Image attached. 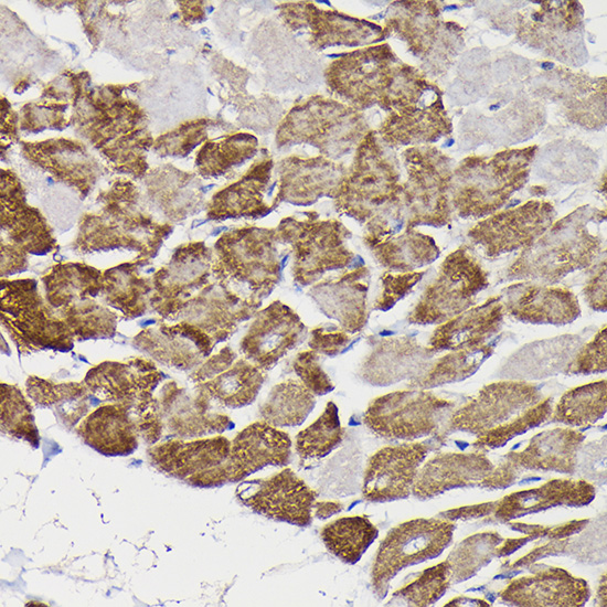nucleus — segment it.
Wrapping results in <instances>:
<instances>
[{
	"label": "nucleus",
	"instance_id": "f257e3e1",
	"mask_svg": "<svg viewBox=\"0 0 607 607\" xmlns=\"http://www.w3.org/2000/svg\"><path fill=\"white\" fill-rule=\"evenodd\" d=\"M45 300L74 339H108L116 332L117 315L102 298L103 271L79 263L54 266L42 277Z\"/></svg>",
	"mask_w": 607,
	"mask_h": 607
},
{
	"label": "nucleus",
	"instance_id": "f03ea898",
	"mask_svg": "<svg viewBox=\"0 0 607 607\" xmlns=\"http://www.w3.org/2000/svg\"><path fill=\"white\" fill-rule=\"evenodd\" d=\"M276 228L245 226L226 232L214 244L213 276L267 297L281 280Z\"/></svg>",
	"mask_w": 607,
	"mask_h": 607
},
{
	"label": "nucleus",
	"instance_id": "7ed1b4c3",
	"mask_svg": "<svg viewBox=\"0 0 607 607\" xmlns=\"http://www.w3.org/2000/svg\"><path fill=\"white\" fill-rule=\"evenodd\" d=\"M284 217L276 228L279 244L291 253V276L299 286H311L329 271L347 268L355 254L349 248L351 232L338 220Z\"/></svg>",
	"mask_w": 607,
	"mask_h": 607
},
{
	"label": "nucleus",
	"instance_id": "20e7f679",
	"mask_svg": "<svg viewBox=\"0 0 607 607\" xmlns=\"http://www.w3.org/2000/svg\"><path fill=\"white\" fill-rule=\"evenodd\" d=\"M1 322L23 352L73 347L71 330L42 297L34 279L1 280Z\"/></svg>",
	"mask_w": 607,
	"mask_h": 607
},
{
	"label": "nucleus",
	"instance_id": "39448f33",
	"mask_svg": "<svg viewBox=\"0 0 607 607\" xmlns=\"http://www.w3.org/2000/svg\"><path fill=\"white\" fill-rule=\"evenodd\" d=\"M455 403L420 388L395 391L371 401L363 422L386 439L413 441L426 436L440 439Z\"/></svg>",
	"mask_w": 607,
	"mask_h": 607
},
{
	"label": "nucleus",
	"instance_id": "423d86ee",
	"mask_svg": "<svg viewBox=\"0 0 607 607\" xmlns=\"http://www.w3.org/2000/svg\"><path fill=\"white\" fill-rule=\"evenodd\" d=\"M359 114L339 100L313 96L294 106L280 123L278 146L309 143L326 158L349 151L360 131Z\"/></svg>",
	"mask_w": 607,
	"mask_h": 607
},
{
	"label": "nucleus",
	"instance_id": "0eeeda50",
	"mask_svg": "<svg viewBox=\"0 0 607 607\" xmlns=\"http://www.w3.org/2000/svg\"><path fill=\"white\" fill-rule=\"evenodd\" d=\"M565 227L566 219L529 245L509 267L507 278L555 284L593 265L599 254V241L574 221L569 233H565Z\"/></svg>",
	"mask_w": 607,
	"mask_h": 607
},
{
	"label": "nucleus",
	"instance_id": "6e6552de",
	"mask_svg": "<svg viewBox=\"0 0 607 607\" xmlns=\"http://www.w3.org/2000/svg\"><path fill=\"white\" fill-rule=\"evenodd\" d=\"M489 274L467 247L450 253L425 288L407 320L414 324H440L470 308L489 286Z\"/></svg>",
	"mask_w": 607,
	"mask_h": 607
},
{
	"label": "nucleus",
	"instance_id": "1a4fd4ad",
	"mask_svg": "<svg viewBox=\"0 0 607 607\" xmlns=\"http://www.w3.org/2000/svg\"><path fill=\"white\" fill-rule=\"evenodd\" d=\"M454 531V522L445 518H416L391 529L379 545L372 567L377 597H385L391 581L401 571L437 557L450 544Z\"/></svg>",
	"mask_w": 607,
	"mask_h": 607
},
{
	"label": "nucleus",
	"instance_id": "9d476101",
	"mask_svg": "<svg viewBox=\"0 0 607 607\" xmlns=\"http://www.w3.org/2000/svg\"><path fill=\"white\" fill-rule=\"evenodd\" d=\"M542 400L541 391L532 383L493 382L452 411L445 432H465L478 436L511 420Z\"/></svg>",
	"mask_w": 607,
	"mask_h": 607
},
{
	"label": "nucleus",
	"instance_id": "9b49d317",
	"mask_svg": "<svg viewBox=\"0 0 607 607\" xmlns=\"http://www.w3.org/2000/svg\"><path fill=\"white\" fill-rule=\"evenodd\" d=\"M213 252L203 242L178 247L170 262L152 277L150 307L174 320L182 306L213 277Z\"/></svg>",
	"mask_w": 607,
	"mask_h": 607
},
{
	"label": "nucleus",
	"instance_id": "f8f14e48",
	"mask_svg": "<svg viewBox=\"0 0 607 607\" xmlns=\"http://www.w3.org/2000/svg\"><path fill=\"white\" fill-rule=\"evenodd\" d=\"M236 496L254 512L274 521L308 526L312 520L316 492L291 469L241 483Z\"/></svg>",
	"mask_w": 607,
	"mask_h": 607
},
{
	"label": "nucleus",
	"instance_id": "ddd939ff",
	"mask_svg": "<svg viewBox=\"0 0 607 607\" xmlns=\"http://www.w3.org/2000/svg\"><path fill=\"white\" fill-rule=\"evenodd\" d=\"M260 302V299L235 291L231 284L213 276V280L182 306L174 320L196 326L216 343L227 340L244 321L253 318Z\"/></svg>",
	"mask_w": 607,
	"mask_h": 607
},
{
	"label": "nucleus",
	"instance_id": "4468645a",
	"mask_svg": "<svg viewBox=\"0 0 607 607\" xmlns=\"http://www.w3.org/2000/svg\"><path fill=\"white\" fill-rule=\"evenodd\" d=\"M299 315L280 300L257 310L239 350L245 359L263 371L274 368L285 355L308 338Z\"/></svg>",
	"mask_w": 607,
	"mask_h": 607
},
{
	"label": "nucleus",
	"instance_id": "2eb2a0df",
	"mask_svg": "<svg viewBox=\"0 0 607 607\" xmlns=\"http://www.w3.org/2000/svg\"><path fill=\"white\" fill-rule=\"evenodd\" d=\"M436 441H409L379 449L368 461L362 494L371 502H388L412 494L416 475Z\"/></svg>",
	"mask_w": 607,
	"mask_h": 607
},
{
	"label": "nucleus",
	"instance_id": "dca6fc26",
	"mask_svg": "<svg viewBox=\"0 0 607 607\" xmlns=\"http://www.w3.org/2000/svg\"><path fill=\"white\" fill-rule=\"evenodd\" d=\"M552 217L551 203L530 201L479 223L469 236L487 256L494 257L531 245Z\"/></svg>",
	"mask_w": 607,
	"mask_h": 607
},
{
	"label": "nucleus",
	"instance_id": "f3484780",
	"mask_svg": "<svg viewBox=\"0 0 607 607\" xmlns=\"http://www.w3.org/2000/svg\"><path fill=\"white\" fill-rule=\"evenodd\" d=\"M347 170L341 163L318 156H290L278 163L277 192L273 207L281 202L310 205L323 196L332 198Z\"/></svg>",
	"mask_w": 607,
	"mask_h": 607
},
{
	"label": "nucleus",
	"instance_id": "a211bd4d",
	"mask_svg": "<svg viewBox=\"0 0 607 607\" xmlns=\"http://www.w3.org/2000/svg\"><path fill=\"white\" fill-rule=\"evenodd\" d=\"M369 268L359 266L340 276L320 279L311 285L308 296L326 317L352 334L362 331L369 319Z\"/></svg>",
	"mask_w": 607,
	"mask_h": 607
},
{
	"label": "nucleus",
	"instance_id": "6ab92c4d",
	"mask_svg": "<svg viewBox=\"0 0 607 607\" xmlns=\"http://www.w3.org/2000/svg\"><path fill=\"white\" fill-rule=\"evenodd\" d=\"M134 344L168 366L191 370L203 363L215 342L196 326L178 321L145 328L134 338Z\"/></svg>",
	"mask_w": 607,
	"mask_h": 607
},
{
	"label": "nucleus",
	"instance_id": "aec40b11",
	"mask_svg": "<svg viewBox=\"0 0 607 607\" xmlns=\"http://www.w3.org/2000/svg\"><path fill=\"white\" fill-rule=\"evenodd\" d=\"M590 596L587 582L564 568L547 566L511 581L500 598L517 606L574 607L584 605Z\"/></svg>",
	"mask_w": 607,
	"mask_h": 607
},
{
	"label": "nucleus",
	"instance_id": "412c9836",
	"mask_svg": "<svg viewBox=\"0 0 607 607\" xmlns=\"http://www.w3.org/2000/svg\"><path fill=\"white\" fill-rule=\"evenodd\" d=\"M505 312L530 323L566 324L581 315L577 297L569 289L522 280L500 295Z\"/></svg>",
	"mask_w": 607,
	"mask_h": 607
},
{
	"label": "nucleus",
	"instance_id": "4be33fe9",
	"mask_svg": "<svg viewBox=\"0 0 607 607\" xmlns=\"http://www.w3.org/2000/svg\"><path fill=\"white\" fill-rule=\"evenodd\" d=\"M392 56L386 45L348 53L327 68V85L338 97L351 104L365 105L377 86L392 85L393 77L381 74Z\"/></svg>",
	"mask_w": 607,
	"mask_h": 607
},
{
	"label": "nucleus",
	"instance_id": "5701e85b",
	"mask_svg": "<svg viewBox=\"0 0 607 607\" xmlns=\"http://www.w3.org/2000/svg\"><path fill=\"white\" fill-rule=\"evenodd\" d=\"M231 443L222 436L173 441L163 447V467L174 476L201 488L228 482L227 460Z\"/></svg>",
	"mask_w": 607,
	"mask_h": 607
},
{
	"label": "nucleus",
	"instance_id": "b1692460",
	"mask_svg": "<svg viewBox=\"0 0 607 607\" xmlns=\"http://www.w3.org/2000/svg\"><path fill=\"white\" fill-rule=\"evenodd\" d=\"M291 458L289 435L265 420L254 422L231 443L227 460L230 481H239L267 467H284Z\"/></svg>",
	"mask_w": 607,
	"mask_h": 607
},
{
	"label": "nucleus",
	"instance_id": "393cba45",
	"mask_svg": "<svg viewBox=\"0 0 607 607\" xmlns=\"http://www.w3.org/2000/svg\"><path fill=\"white\" fill-rule=\"evenodd\" d=\"M493 467L480 450L438 454L419 467L412 494L430 499L451 489L481 487Z\"/></svg>",
	"mask_w": 607,
	"mask_h": 607
},
{
	"label": "nucleus",
	"instance_id": "a878e982",
	"mask_svg": "<svg viewBox=\"0 0 607 607\" xmlns=\"http://www.w3.org/2000/svg\"><path fill=\"white\" fill-rule=\"evenodd\" d=\"M434 354L411 337L382 338L362 363L360 375L363 381L377 386L411 381L430 364Z\"/></svg>",
	"mask_w": 607,
	"mask_h": 607
},
{
	"label": "nucleus",
	"instance_id": "bb28decb",
	"mask_svg": "<svg viewBox=\"0 0 607 607\" xmlns=\"http://www.w3.org/2000/svg\"><path fill=\"white\" fill-rule=\"evenodd\" d=\"M595 493L594 486L586 480L553 479L540 487L514 491L493 501L491 514L497 521L505 523L554 507L587 505Z\"/></svg>",
	"mask_w": 607,
	"mask_h": 607
},
{
	"label": "nucleus",
	"instance_id": "cd10ccee",
	"mask_svg": "<svg viewBox=\"0 0 607 607\" xmlns=\"http://www.w3.org/2000/svg\"><path fill=\"white\" fill-rule=\"evenodd\" d=\"M584 435L574 428H554L533 436L522 450L510 451L503 460L520 475L523 471L573 473Z\"/></svg>",
	"mask_w": 607,
	"mask_h": 607
},
{
	"label": "nucleus",
	"instance_id": "c85d7f7f",
	"mask_svg": "<svg viewBox=\"0 0 607 607\" xmlns=\"http://www.w3.org/2000/svg\"><path fill=\"white\" fill-rule=\"evenodd\" d=\"M505 313L501 297H490L440 323L430 336L428 348L436 353L481 345L501 329Z\"/></svg>",
	"mask_w": 607,
	"mask_h": 607
},
{
	"label": "nucleus",
	"instance_id": "c756f323",
	"mask_svg": "<svg viewBox=\"0 0 607 607\" xmlns=\"http://www.w3.org/2000/svg\"><path fill=\"white\" fill-rule=\"evenodd\" d=\"M273 167L271 158L265 156L256 161L239 180L216 192L207 205L209 219H257L267 215L274 209L265 200Z\"/></svg>",
	"mask_w": 607,
	"mask_h": 607
},
{
	"label": "nucleus",
	"instance_id": "7c9ffc66",
	"mask_svg": "<svg viewBox=\"0 0 607 607\" xmlns=\"http://www.w3.org/2000/svg\"><path fill=\"white\" fill-rule=\"evenodd\" d=\"M160 379L161 373L151 362L136 359L127 363L99 364L88 372L85 384L99 397L130 407L136 401H146Z\"/></svg>",
	"mask_w": 607,
	"mask_h": 607
},
{
	"label": "nucleus",
	"instance_id": "2f4dec72",
	"mask_svg": "<svg viewBox=\"0 0 607 607\" xmlns=\"http://www.w3.org/2000/svg\"><path fill=\"white\" fill-rule=\"evenodd\" d=\"M279 8L292 29L309 28L311 45L317 49L359 44L362 25L368 23L338 11L321 10L312 2H288Z\"/></svg>",
	"mask_w": 607,
	"mask_h": 607
},
{
	"label": "nucleus",
	"instance_id": "473e14b6",
	"mask_svg": "<svg viewBox=\"0 0 607 607\" xmlns=\"http://www.w3.org/2000/svg\"><path fill=\"white\" fill-rule=\"evenodd\" d=\"M2 227L13 241V248L22 253L45 254L54 241L40 214L26 206L19 189L8 190L2 185Z\"/></svg>",
	"mask_w": 607,
	"mask_h": 607
},
{
	"label": "nucleus",
	"instance_id": "72a5a7b5",
	"mask_svg": "<svg viewBox=\"0 0 607 607\" xmlns=\"http://www.w3.org/2000/svg\"><path fill=\"white\" fill-rule=\"evenodd\" d=\"M376 262L392 273H409L429 265L439 255L435 241L418 232L407 231L398 236L370 238L364 236Z\"/></svg>",
	"mask_w": 607,
	"mask_h": 607
},
{
	"label": "nucleus",
	"instance_id": "f704fd0d",
	"mask_svg": "<svg viewBox=\"0 0 607 607\" xmlns=\"http://www.w3.org/2000/svg\"><path fill=\"white\" fill-rule=\"evenodd\" d=\"M265 380V371L237 358L210 380L196 384V388L225 407L239 408L256 400Z\"/></svg>",
	"mask_w": 607,
	"mask_h": 607
},
{
	"label": "nucleus",
	"instance_id": "c9c22d12",
	"mask_svg": "<svg viewBox=\"0 0 607 607\" xmlns=\"http://www.w3.org/2000/svg\"><path fill=\"white\" fill-rule=\"evenodd\" d=\"M140 262L126 263L103 271L102 299L126 318L147 312L152 295L151 278L139 275Z\"/></svg>",
	"mask_w": 607,
	"mask_h": 607
},
{
	"label": "nucleus",
	"instance_id": "e433bc0d",
	"mask_svg": "<svg viewBox=\"0 0 607 607\" xmlns=\"http://www.w3.org/2000/svg\"><path fill=\"white\" fill-rule=\"evenodd\" d=\"M315 405V395L300 381L288 379L271 387L259 415L275 427H295L305 422Z\"/></svg>",
	"mask_w": 607,
	"mask_h": 607
},
{
	"label": "nucleus",
	"instance_id": "4c0bfd02",
	"mask_svg": "<svg viewBox=\"0 0 607 607\" xmlns=\"http://www.w3.org/2000/svg\"><path fill=\"white\" fill-rule=\"evenodd\" d=\"M377 535L376 526L362 515L339 518L320 532L327 550L347 564L359 562Z\"/></svg>",
	"mask_w": 607,
	"mask_h": 607
},
{
	"label": "nucleus",
	"instance_id": "58836bf2",
	"mask_svg": "<svg viewBox=\"0 0 607 607\" xmlns=\"http://www.w3.org/2000/svg\"><path fill=\"white\" fill-rule=\"evenodd\" d=\"M492 351L493 347L486 343L454 350L433 363L430 362L418 376L411 380L409 386L428 390L465 380L480 368Z\"/></svg>",
	"mask_w": 607,
	"mask_h": 607
},
{
	"label": "nucleus",
	"instance_id": "ea45409f",
	"mask_svg": "<svg viewBox=\"0 0 607 607\" xmlns=\"http://www.w3.org/2000/svg\"><path fill=\"white\" fill-rule=\"evenodd\" d=\"M606 394V380L576 386L562 395L551 416L566 426L588 427L605 415Z\"/></svg>",
	"mask_w": 607,
	"mask_h": 607
},
{
	"label": "nucleus",
	"instance_id": "a19ab883",
	"mask_svg": "<svg viewBox=\"0 0 607 607\" xmlns=\"http://www.w3.org/2000/svg\"><path fill=\"white\" fill-rule=\"evenodd\" d=\"M342 438L339 408L330 401L322 414L297 434L296 452L302 460L320 459L333 451Z\"/></svg>",
	"mask_w": 607,
	"mask_h": 607
},
{
	"label": "nucleus",
	"instance_id": "79ce46f5",
	"mask_svg": "<svg viewBox=\"0 0 607 607\" xmlns=\"http://www.w3.org/2000/svg\"><path fill=\"white\" fill-rule=\"evenodd\" d=\"M258 150L257 139L249 134L227 136L206 142L196 156V166L203 175H217L252 158Z\"/></svg>",
	"mask_w": 607,
	"mask_h": 607
},
{
	"label": "nucleus",
	"instance_id": "37998d69",
	"mask_svg": "<svg viewBox=\"0 0 607 607\" xmlns=\"http://www.w3.org/2000/svg\"><path fill=\"white\" fill-rule=\"evenodd\" d=\"M503 542L498 532H481L468 536L448 555L451 583L472 577L479 569L498 556V547Z\"/></svg>",
	"mask_w": 607,
	"mask_h": 607
},
{
	"label": "nucleus",
	"instance_id": "c03bdc74",
	"mask_svg": "<svg viewBox=\"0 0 607 607\" xmlns=\"http://www.w3.org/2000/svg\"><path fill=\"white\" fill-rule=\"evenodd\" d=\"M451 583L447 561L423 571L414 581L394 592L387 605L429 606L437 601Z\"/></svg>",
	"mask_w": 607,
	"mask_h": 607
},
{
	"label": "nucleus",
	"instance_id": "a18cd8bd",
	"mask_svg": "<svg viewBox=\"0 0 607 607\" xmlns=\"http://www.w3.org/2000/svg\"><path fill=\"white\" fill-rule=\"evenodd\" d=\"M552 397L543 398L511 420L478 435L472 443V447L477 450H491L502 447L512 438L544 423L552 415Z\"/></svg>",
	"mask_w": 607,
	"mask_h": 607
},
{
	"label": "nucleus",
	"instance_id": "49530a36",
	"mask_svg": "<svg viewBox=\"0 0 607 607\" xmlns=\"http://www.w3.org/2000/svg\"><path fill=\"white\" fill-rule=\"evenodd\" d=\"M292 370L301 384L315 396L333 391L334 384L320 363V354L309 349L299 352L292 361Z\"/></svg>",
	"mask_w": 607,
	"mask_h": 607
},
{
	"label": "nucleus",
	"instance_id": "de8ad7c7",
	"mask_svg": "<svg viewBox=\"0 0 607 607\" xmlns=\"http://www.w3.org/2000/svg\"><path fill=\"white\" fill-rule=\"evenodd\" d=\"M427 270L409 273H385L381 276V292L376 297L374 310L386 311L407 296L423 279Z\"/></svg>",
	"mask_w": 607,
	"mask_h": 607
},
{
	"label": "nucleus",
	"instance_id": "09e8293b",
	"mask_svg": "<svg viewBox=\"0 0 607 607\" xmlns=\"http://www.w3.org/2000/svg\"><path fill=\"white\" fill-rule=\"evenodd\" d=\"M1 420L2 428L31 434L33 429L31 408L19 390L1 384Z\"/></svg>",
	"mask_w": 607,
	"mask_h": 607
},
{
	"label": "nucleus",
	"instance_id": "8fccbe9b",
	"mask_svg": "<svg viewBox=\"0 0 607 607\" xmlns=\"http://www.w3.org/2000/svg\"><path fill=\"white\" fill-rule=\"evenodd\" d=\"M606 326L583 345L567 363L564 372L568 374H592L606 371Z\"/></svg>",
	"mask_w": 607,
	"mask_h": 607
},
{
	"label": "nucleus",
	"instance_id": "3c124183",
	"mask_svg": "<svg viewBox=\"0 0 607 607\" xmlns=\"http://www.w3.org/2000/svg\"><path fill=\"white\" fill-rule=\"evenodd\" d=\"M351 336L340 327L321 324L308 333V345L320 355L337 356L350 344Z\"/></svg>",
	"mask_w": 607,
	"mask_h": 607
},
{
	"label": "nucleus",
	"instance_id": "603ef678",
	"mask_svg": "<svg viewBox=\"0 0 607 607\" xmlns=\"http://www.w3.org/2000/svg\"><path fill=\"white\" fill-rule=\"evenodd\" d=\"M588 306L596 311H606V263H601L584 287Z\"/></svg>",
	"mask_w": 607,
	"mask_h": 607
},
{
	"label": "nucleus",
	"instance_id": "864d4df0",
	"mask_svg": "<svg viewBox=\"0 0 607 607\" xmlns=\"http://www.w3.org/2000/svg\"><path fill=\"white\" fill-rule=\"evenodd\" d=\"M493 509V501L475 505H465L444 512L443 518L454 521L467 518L490 515Z\"/></svg>",
	"mask_w": 607,
	"mask_h": 607
},
{
	"label": "nucleus",
	"instance_id": "5fc2aeb1",
	"mask_svg": "<svg viewBox=\"0 0 607 607\" xmlns=\"http://www.w3.org/2000/svg\"><path fill=\"white\" fill-rule=\"evenodd\" d=\"M342 503L338 501H319L313 503L312 513L318 519H327L341 512Z\"/></svg>",
	"mask_w": 607,
	"mask_h": 607
},
{
	"label": "nucleus",
	"instance_id": "6e6d98bb",
	"mask_svg": "<svg viewBox=\"0 0 607 607\" xmlns=\"http://www.w3.org/2000/svg\"><path fill=\"white\" fill-rule=\"evenodd\" d=\"M597 597L599 599V605L606 606V575L605 574L601 576L599 587L597 590Z\"/></svg>",
	"mask_w": 607,
	"mask_h": 607
}]
</instances>
